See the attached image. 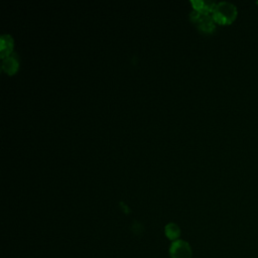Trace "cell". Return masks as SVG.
Instances as JSON below:
<instances>
[{"label": "cell", "instance_id": "cell-3", "mask_svg": "<svg viewBox=\"0 0 258 258\" xmlns=\"http://www.w3.org/2000/svg\"><path fill=\"white\" fill-rule=\"evenodd\" d=\"M169 255L171 258H191L190 246L183 240H175L169 247Z\"/></svg>", "mask_w": 258, "mask_h": 258}, {"label": "cell", "instance_id": "cell-2", "mask_svg": "<svg viewBox=\"0 0 258 258\" xmlns=\"http://www.w3.org/2000/svg\"><path fill=\"white\" fill-rule=\"evenodd\" d=\"M189 19L199 28V30L204 33H212L216 28V22L211 14L192 10L189 14Z\"/></svg>", "mask_w": 258, "mask_h": 258}, {"label": "cell", "instance_id": "cell-5", "mask_svg": "<svg viewBox=\"0 0 258 258\" xmlns=\"http://www.w3.org/2000/svg\"><path fill=\"white\" fill-rule=\"evenodd\" d=\"M19 69V61L16 57V54L12 53L11 55L2 59V70L7 75H14Z\"/></svg>", "mask_w": 258, "mask_h": 258}, {"label": "cell", "instance_id": "cell-8", "mask_svg": "<svg viewBox=\"0 0 258 258\" xmlns=\"http://www.w3.org/2000/svg\"><path fill=\"white\" fill-rule=\"evenodd\" d=\"M257 4H258V2H257Z\"/></svg>", "mask_w": 258, "mask_h": 258}, {"label": "cell", "instance_id": "cell-1", "mask_svg": "<svg viewBox=\"0 0 258 258\" xmlns=\"http://www.w3.org/2000/svg\"><path fill=\"white\" fill-rule=\"evenodd\" d=\"M237 7L230 2L222 1L216 4L212 16L216 23L221 25L231 24L237 17Z\"/></svg>", "mask_w": 258, "mask_h": 258}, {"label": "cell", "instance_id": "cell-6", "mask_svg": "<svg viewBox=\"0 0 258 258\" xmlns=\"http://www.w3.org/2000/svg\"><path fill=\"white\" fill-rule=\"evenodd\" d=\"M190 3L194 7V10H197L201 13H206V14L212 13L217 4L214 1H210V0H191Z\"/></svg>", "mask_w": 258, "mask_h": 258}, {"label": "cell", "instance_id": "cell-4", "mask_svg": "<svg viewBox=\"0 0 258 258\" xmlns=\"http://www.w3.org/2000/svg\"><path fill=\"white\" fill-rule=\"evenodd\" d=\"M14 46L13 37L10 34H2L0 37V57L3 59L12 54Z\"/></svg>", "mask_w": 258, "mask_h": 258}, {"label": "cell", "instance_id": "cell-7", "mask_svg": "<svg viewBox=\"0 0 258 258\" xmlns=\"http://www.w3.org/2000/svg\"><path fill=\"white\" fill-rule=\"evenodd\" d=\"M164 232H165V235L166 237L169 239V240H178V237L180 235V229L179 227L174 224V223H168L165 228H164Z\"/></svg>", "mask_w": 258, "mask_h": 258}]
</instances>
